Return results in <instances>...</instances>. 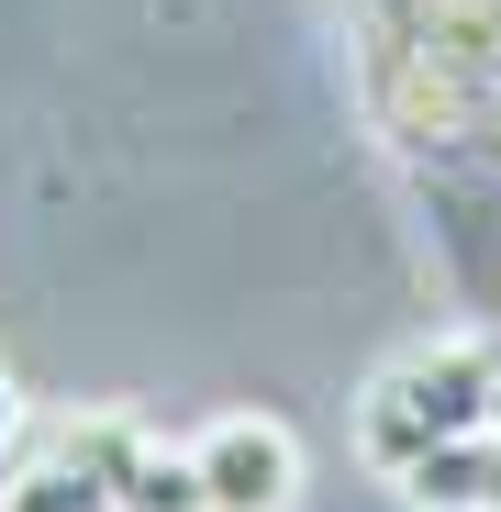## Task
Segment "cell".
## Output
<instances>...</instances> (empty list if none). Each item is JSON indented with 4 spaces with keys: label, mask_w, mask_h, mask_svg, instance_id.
<instances>
[{
    "label": "cell",
    "mask_w": 501,
    "mask_h": 512,
    "mask_svg": "<svg viewBox=\"0 0 501 512\" xmlns=\"http://www.w3.org/2000/svg\"><path fill=\"white\" fill-rule=\"evenodd\" d=\"M490 423H501V334H446V346H412L368 379L357 457L379 479H401L412 457H435L457 435H490Z\"/></svg>",
    "instance_id": "cell-1"
},
{
    "label": "cell",
    "mask_w": 501,
    "mask_h": 512,
    "mask_svg": "<svg viewBox=\"0 0 501 512\" xmlns=\"http://www.w3.org/2000/svg\"><path fill=\"white\" fill-rule=\"evenodd\" d=\"M190 468H201V501L212 512H290L301 501V435L279 412H223L190 435Z\"/></svg>",
    "instance_id": "cell-2"
},
{
    "label": "cell",
    "mask_w": 501,
    "mask_h": 512,
    "mask_svg": "<svg viewBox=\"0 0 501 512\" xmlns=\"http://www.w3.org/2000/svg\"><path fill=\"white\" fill-rule=\"evenodd\" d=\"M12 435H23V401H12V379H0V457H12Z\"/></svg>",
    "instance_id": "cell-3"
}]
</instances>
